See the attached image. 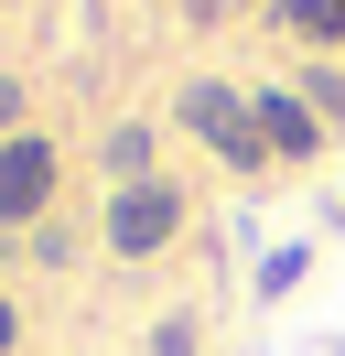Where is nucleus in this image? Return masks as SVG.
Here are the masks:
<instances>
[{"mask_svg":"<svg viewBox=\"0 0 345 356\" xmlns=\"http://www.w3.org/2000/svg\"><path fill=\"white\" fill-rule=\"evenodd\" d=\"M184 130L205 140L227 173H259L270 162V140H259V108H248V87H216V76H194L184 87Z\"/></svg>","mask_w":345,"mask_h":356,"instance_id":"f257e3e1","label":"nucleus"},{"mask_svg":"<svg viewBox=\"0 0 345 356\" xmlns=\"http://www.w3.org/2000/svg\"><path fill=\"white\" fill-rule=\"evenodd\" d=\"M184 238V195H172L162 173L151 184H108V248L119 259H151V248H172Z\"/></svg>","mask_w":345,"mask_h":356,"instance_id":"f03ea898","label":"nucleus"},{"mask_svg":"<svg viewBox=\"0 0 345 356\" xmlns=\"http://www.w3.org/2000/svg\"><path fill=\"white\" fill-rule=\"evenodd\" d=\"M54 184H65V162H54V140H43V130L0 140V227H43Z\"/></svg>","mask_w":345,"mask_h":356,"instance_id":"7ed1b4c3","label":"nucleus"},{"mask_svg":"<svg viewBox=\"0 0 345 356\" xmlns=\"http://www.w3.org/2000/svg\"><path fill=\"white\" fill-rule=\"evenodd\" d=\"M248 108H259V140H270V162H313L323 140H335L313 108H302V87H248Z\"/></svg>","mask_w":345,"mask_h":356,"instance_id":"20e7f679","label":"nucleus"},{"mask_svg":"<svg viewBox=\"0 0 345 356\" xmlns=\"http://www.w3.org/2000/svg\"><path fill=\"white\" fill-rule=\"evenodd\" d=\"M97 162H108V184H151V130H141V119H119V130L97 140Z\"/></svg>","mask_w":345,"mask_h":356,"instance_id":"39448f33","label":"nucleus"},{"mask_svg":"<svg viewBox=\"0 0 345 356\" xmlns=\"http://www.w3.org/2000/svg\"><path fill=\"white\" fill-rule=\"evenodd\" d=\"M280 22H291L302 44H345V0H280Z\"/></svg>","mask_w":345,"mask_h":356,"instance_id":"423d86ee","label":"nucleus"},{"mask_svg":"<svg viewBox=\"0 0 345 356\" xmlns=\"http://www.w3.org/2000/svg\"><path fill=\"white\" fill-rule=\"evenodd\" d=\"M302 270H313V238H302V248H270V259H259V291H270V302H280V291H291Z\"/></svg>","mask_w":345,"mask_h":356,"instance_id":"0eeeda50","label":"nucleus"},{"mask_svg":"<svg viewBox=\"0 0 345 356\" xmlns=\"http://www.w3.org/2000/svg\"><path fill=\"white\" fill-rule=\"evenodd\" d=\"M151 356H194V313H172V324H151Z\"/></svg>","mask_w":345,"mask_h":356,"instance_id":"6e6552de","label":"nucleus"},{"mask_svg":"<svg viewBox=\"0 0 345 356\" xmlns=\"http://www.w3.org/2000/svg\"><path fill=\"white\" fill-rule=\"evenodd\" d=\"M0 140H22V87L0 76Z\"/></svg>","mask_w":345,"mask_h":356,"instance_id":"1a4fd4ad","label":"nucleus"},{"mask_svg":"<svg viewBox=\"0 0 345 356\" xmlns=\"http://www.w3.org/2000/svg\"><path fill=\"white\" fill-rule=\"evenodd\" d=\"M11 334H22V324H11V302H0V356H11Z\"/></svg>","mask_w":345,"mask_h":356,"instance_id":"9d476101","label":"nucleus"},{"mask_svg":"<svg viewBox=\"0 0 345 356\" xmlns=\"http://www.w3.org/2000/svg\"><path fill=\"white\" fill-rule=\"evenodd\" d=\"M335 227H345V205H335Z\"/></svg>","mask_w":345,"mask_h":356,"instance_id":"9b49d317","label":"nucleus"},{"mask_svg":"<svg viewBox=\"0 0 345 356\" xmlns=\"http://www.w3.org/2000/svg\"><path fill=\"white\" fill-rule=\"evenodd\" d=\"M335 356H345V346H335Z\"/></svg>","mask_w":345,"mask_h":356,"instance_id":"f8f14e48","label":"nucleus"}]
</instances>
